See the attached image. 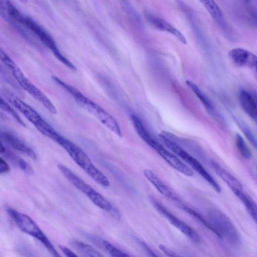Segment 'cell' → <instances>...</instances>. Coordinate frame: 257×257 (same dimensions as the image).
Returning a JSON list of instances; mask_svg holds the SVG:
<instances>
[{
    "label": "cell",
    "mask_w": 257,
    "mask_h": 257,
    "mask_svg": "<svg viewBox=\"0 0 257 257\" xmlns=\"http://www.w3.org/2000/svg\"><path fill=\"white\" fill-rule=\"evenodd\" d=\"M53 80L70 94L83 109L95 117L101 123L119 138L122 133L116 120L99 105L90 100L79 90L56 76H52Z\"/></svg>",
    "instance_id": "obj_1"
},
{
    "label": "cell",
    "mask_w": 257,
    "mask_h": 257,
    "mask_svg": "<svg viewBox=\"0 0 257 257\" xmlns=\"http://www.w3.org/2000/svg\"><path fill=\"white\" fill-rule=\"evenodd\" d=\"M9 17L32 31L52 51L55 57L66 67L72 70H76L75 66L62 54L53 37L36 21L22 14L16 7L10 10Z\"/></svg>",
    "instance_id": "obj_2"
},
{
    "label": "cell",
    "mask_w": 257,
    "mask_h": 257,
    "mask_svg": "<svg viewBox=\"0 0 257 257\" xmlns=\"http://www.w3.org/2000/svg\"><path fill=\"white\" fill-rule=\"evenodd\" d=\"M55 142L61 146L75 163L95 182L103 187L110 185L106 176L93 165L87 154L77 145L61 135Z\"/></svg>",
    "instance_id": "obj_3"
},
{
    "label": "cell",
    "mask_w": 257,
    "mask_h": 257,
    "mask_svg": "<svg viewBox=\"0 0 257 257\" xmlns=\"http://www.w3.org/2000/svg\"><path fill=\"white\" fill-rule=\"evenodd\" d=\"M1 61L10 70L13 76L21 87L41 103L51 113H57V109L49 98L28 79L13 60L2 50L0 51Z\"/></svg>",
    "instance_id": "obj_4"
},
{
    "label": "cell",
    "mask_w": 257,
    "mask_h": 257,
    "mask_svg": "<svg viewBox=\"0 0 257 257\" xmlns=\"http://www.w3.org/2000/svg\"><path fill=\"white\" fill-rule=\"evenodd\" d=\"M7 212L21 231L41 242L53 256H60L47 236L29 216L10 207L7 208Z\"/></svg>",
    "instance_id": "obj_5"
},
{
    "label": "cell",
    "mask_w": 257,
    "mask_h": 257,
    "mask_svg": "<svg viewBox=\"0 0 257 257\" xmlns=\"http://www.w3.org/2000/svg\"><path fill=\"white\" fill-rule=\"evenodd\" d=\"M57 167L63 176L72 185L85 194L94 205L105 211L112 210V206L108 201L69 168L61 164H58Z\"/></svg>",
    "instance_id": "obj_6"
},
{
    "label": "cell",
    "mask_w": 257,
    "mask_h": 257,
    "mask_svg": "<svg viewBox=\"0 0 257 257\" xmlns=\"http://www.w3.org/2000/svg\"><path fill=\"white\" fill-rule=\"evenodd\" d=\"M11 103L19 110L42 135L55 141L60 134L31 106L19 98L7 95Z\"/></svg>",
    "instance_id": "obj_7"
},
{
    "label": "cell",
    "mask_w": 257,
    "mask_h": 257,
    "mask_svg": "<svg viewBox=\"0 0 257 257\" xmlns=\"http://www.w3.org/2000/svg\"><path fill=\"white\" fill-rule=\"evenodd\" d=\"M211 224L223 239L233 247H238L241 243V236L229 218L222 211L213 209L209 213Z\"/></svg>",
    "instance_id": "obj_8"
},
{
    "label": "cell",
    "mask_w": 257,
    "mask_h": 257,
    "mask_svg": "<svg viewBox=\"0 0 257 257\" xmlns=\"http://www.w3.org/2000/svg\"><path fill=\"white\" fill-rule=\"evenodd\" d=\"M158 137L168 148L189 165L195 171L200 174L217 192L220 193L221 191L219 184L196 158H194L179 145L170 140L163 134H159Z\"/></svg>",
    "instance_id": "obj_9"
},
{
    "label": "cell",
    "mask_w": 257,
    "mask_h": 257,
    "mask_svg": "<svg viewBox=\"0 0 257 257\" xmlns=\"http://www.w3.org/2000/svg\"><path fill=\"white\" fill-rule=\"evenodd\" d=\"M150 200L153 206L160 214L191 241L194 243H199L201 241V236L195 230L173 215L155 198L150 197Z\"/></svg>",
    "instance_id": "obj_10"
},
{
    "label": "cell",
    "mask_w": 257,
    "mask_h": 257,
    "mask_svg": "<svg viewBox=\"0 0 257 257\" xmlns=\"http://www.w3.org/2000/svg\"><path fill=\"white\" fill-rule=\"evenodd\" d=\"M148 145L154 149L167 163L178 172L189 177L194 175L193 170L189 167L183 163L175 155L154 139L150 142Z\"/></svg>",
    "instance_id": "obj_11"
},
{
    "label": "cell",
    "mask_w": 257,
    "mask_h": 257,
    "mask_svg": "<svg viewBox=\"0 0 257 257\" xmlns=\"http://www.w3.org/2000/svg\"><path fill=\"white\" fill-rule=\"evenodd\" d=\"M144 16L147 23L155 29L169 33L184 44L187 43L184 36L170 23L160 17L146 11Z\"/></svg>",
    "instance_id": "obj_12"
},
{
    "label": "cell",
    "mask_w": 257,
    "mask_h": 257,
    "mask_svg": "<svg viewBox=\"0 0 257 257\" xmlns=\"http://www.w3.org/2000/svg\"><path fill=\"white\" fill-rule=\"evenodd\" d=\"M1 139L13 148L19 151L31 159H37V155L34 150L17 136L9 132H1Z\"/></svg>",
    "instance_id": "obj_13"
},
{
    "label": "cell",
    "mask_w": 257,
    "mask_h": 257,
    "mask_svg": "<svg viewBox=\"0 0 257 257\" xmlns=\"http://www.w3.org/2000/svg\"><path fill=\"white\" fill-rule=\"evenodd\" d=\"M239 100L243 110L257 124V94L245 89H241Z\"/></svg>",
    "instance_id": "obj_14"
},
{
    "label": "cell",
    "mask_w": 257,
    "mask_h": 257,
    "mask_svg": "<svg viewBox=\"0 0 257 257\" xmlns=\"http://www.w3.org/2000/svg\"><path fill=\"white\" fill-rule=\"evenodd\" d=\"M233 62L239 66L255 68L257 66V56L253 53L242 48H234L228 53Z\"/></svg>",
    "instance_id": "obj_15"
},
{
    "label": "cell",
    "mask_w": 257,
    "mask_h": 257,
    "mask_svg": "<svg viewBox=\"0 0 257 257\" xmlns=\"http://www.w3.org/2000/svg\"><path fill=\"white\" fill-rule=\"evenodd\" d=\"M210 164L216 174L227 185L232 191L242 190L241 183L231 174L214 160H210Z\"/></svg>",
    "instance_id": "obj_16"
},
{
    "label": "cell",
    "mask_w": 257,
    "mask_h": 257,
    "mask_svg": "<svg viewBox=\"0 0 257 257\" xmlns=\"http://www.w3.org/2000/svg\"><path fill=\"white\" fill-rule=\"evenodd\" d=\"M143 174L145 178L161 194L174 201L178 200L176 195L152 171L145 169L144 170Z\"/></svg>",
    "instance_id": "obj_17"
},
{
    "label": "cell",
    "mask_w": 257,
    "mask_h": 257,
    "mask_svg": "<svg viewBox=\"0 0 257 257\" xmlns=\"http://www.w3.org/2000/svg\"><path fill=\"white\" fill-rule=\"evenodd\" d=\"M0 152L7 159L18 167L21 170L28 174H32L34 171L32 168L23 159L6 148L1 143Z\"/></svg>",
    "instance_id": "obj_18"
},
{
    "label": "cell",
    "mask_w": 257,
    "mask_h": 257,
    "mask_svg": "<svg viewBox=\"0 0 257 257\" xmlns=\"http://www.w3.org/2000/svg\"><path fill=\"white\" fill-rule=\"evenodd\" d=\"M232 192L243 203L247 212L257 224L256 203L250 197L244 194L242 190H235Z\"/></svg>",
    "instance_id": "obj_19"
},
{
    "label": "cell",
    "mask_w": 257,
    "mask_h": 257,
    "mask_svg": "<svg viewBox=\"0 0 257 257\" xmlns=\"http://www.w3.org/2000/svg\"><path fill=\"white\" fill-rule=\"evenodd\" d=\"M186 83L199 99L206 110L214 116H217L215 109L212 102L200 88L195 83L190 80H187Z\"/></svg>",
    "instance_id": "obj_20"
},
{
    "label": "cell",
    "mask_w": 257,
    "mask_h": 257,
    "mask_svg": "<svg viewBox=\"0 0 257 257\" xmlns=\"http://www.w3.org/2000/svg\"><path fill=\"white\" fill-rule=\"evenodd\" d=\"M70 244L72 247L86 256L101 257L102 255L91 246L77 239H72Z\"/></svg>",
    "instance_id": "obj_21"
},
{
    "label": "cell",
    "mask_w": 257,
    "mask_h": 257,
    "mask_svg": "<svg viewBox=\"0 0 257 257\" xmlns=\"http://www.w3.org/2000/svg\"><path fill=\"white\" fill-rule=\"evenodd\" d=\"M216 22L223 23L224 18L221 11L214 0H199Z\"/></svg>",
    "instance_id": "obj_22"
},
{
    "label": "cell",
    "mask_w": 257,
    "mask_h": 257,
    "mask_svg": "<svg viewBox=\"0 0 257 257\" xmlns=\"http://www.w3.org/2000/svg\"><path fill=\"white\" fill-rule=\"evenodd\" d=\"M181 208L185 212H187L188 214L193 216L194 218L197 219L200 223L203 224V225L213 232L217 236H218V237L219 238V234L215 228L210 222L208 221L200 214L186 206L182 205Z\"/></svg>",
    "instance_id": "obj_23"
},
{
    "label": "cell",
    "mask_w": 257,
    "mask_h": 257,
    "mask_svg": "<svg viewBox=\"0 0 257 257\" xmlns=\"http://www.w3.org/2000/svg\"><path fill=\"white\" fill-rule=\"evenodd\" d=\"M232 117L235 121L236 123L239 126V128L245 135L247 140L257 150V139L253 135L248 126L241 119L238 118L235 115H233Z\"/></svg>",
    "instance_id": "obj_24"
},
{
    "label": "cell",
    "mask_w": 257,
    "mask_h": 257,
    "mask_svg": "<svg viewBox=\"0 0 257 257\" xmlns=\"http://www.w3.org/2000/svg\"><path fill=\"white\" fill-rule=\"evenodd\" d=\"M235 145L240 155L245 159H249L251 153L242 137L236 134L235 139Z\"/></svg>",
    "instance_id": "obj_25"
},
{
    "label": "cell",
    "mask_w": 257,
    "mask_h": 257,
    "mask_svg": "<svg viewBox=\"0 0 257 257\" xmlns=\"http://www.w3.org/2000/svg\"><path fill=\"white\" fill-rule=\"evenodd\" d=\"M101 245L112 256L114 257H125L129 256L126 253L120 250L108 241L103 239L101 241Z\"/></svg>",
    "instance_id": "obj_26"
},
{
    "label": "cell",
    "mask_w": 257,
    "mask_h": 257,
    "mask_svg": "<svg viewBox=\"0 0 257 257\" xmlns=\"http://www.w3.org/2000/svg\"><path fill=\"white\" fill-rule=\"evenodd\" d=\"M1 108L12 116L19 124L25 126V124L18 113L3 99L1 98Z\"/></svg>",
    "instance_id": "obj_27"
},
{
    "label": "cell",
    "mask_w": 257,
    "mask_h": 257,
    "mask_svg": "<svg viewBox=\"0 0 257 257\" xmlns=\"http://www.w3.org/2000/svg\"><path fill=\"white\" fill-rule=\"evenodd\" d=\"M159 249L166 255L171 257L178 256V255L176 252L169 248L164 244H160L158 245Z\"/></svg>",
    "instance_id": "obj_28"
},
{
    "label": "cell",
    "mask_w": 257,
    "mask_h": 257,
    "mask_svg": "<svg viewBox=\"0 0 257 257\" xmlns=\"http://www.w3.org/2000/svg\"><path fill=\"white\" fill-rule=\"evenodd\" d=\"M10 167L8 163L1 157L0 159V173H6L9 172Z\"/></svg>",
    "instance_id": "obj_29"
},
{
    "label": "cell",
    "mask_w": 257,
    "mask_h": 257,
    "mask_svg": "<svg viewBox=\"0 0 257 257\" xmlns=\"http://www.w3.org/2000/svg\"><path fill=\"white\" fill-rule=\"evenodd\" d=\"M59 248L62 251L64 254H65L67 256H77L78 255L74 253L72 250H70L67 247L63 245H59Z\"/></svg>",
    "instance_id": "obj_30"
},
{
    "label": "cell",
    "mask_w": 257,
    "mask_h": 257,
    "mask_svg": "<svg viewBox=\"0 0 257 257\" xmlns=\"http://www.w3.org/2000/svg\"><path fill=\"white\" fill-rule=\"evenodd\" d=\"M138 240L139 241L140 245L146 250V251L148 253L150 254V255L152 256H158V255L156 254L145 242L139 239Z\"/></svg>",
    "instance_id": "obj_31"
},
{
    "label": "cell",
    "mask_w": 257,
    "mask_h": 257,
    "mask_svg": "<svg viewBox=\"0 0 257 257\" xmlns=\"http://www.w3.org/2000/svg\"><path fill=\"white\" fill-rule=\"evenodd\" d=\"M19 1H20L21 3H22L23 4H25L27 2L28 0H19Z\"/></svg>",
    "instance_id": "obj_32"
}]
</instances>
